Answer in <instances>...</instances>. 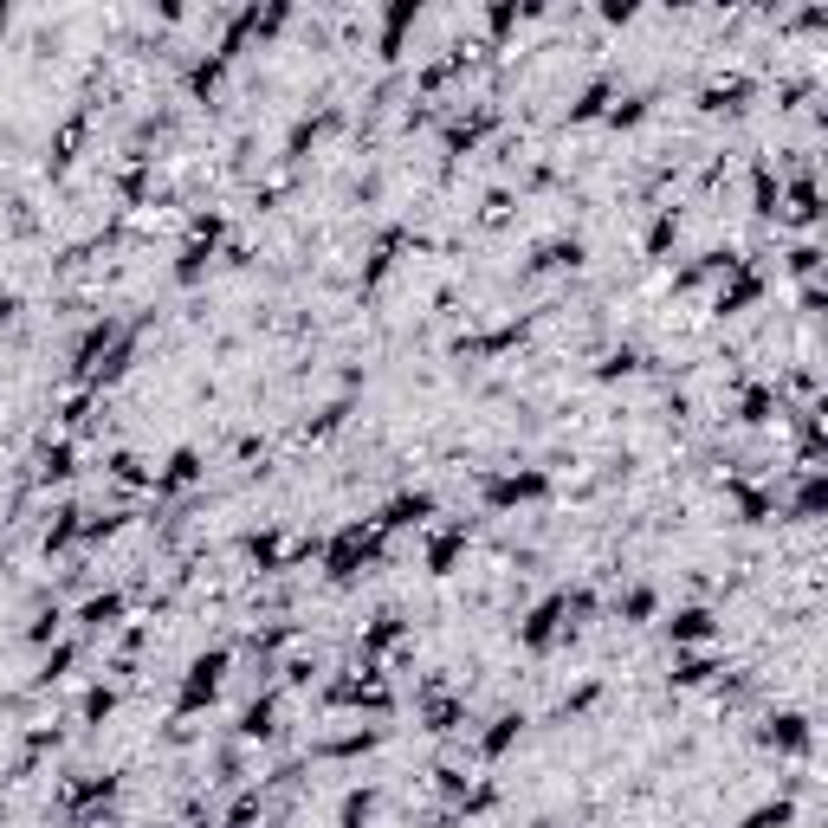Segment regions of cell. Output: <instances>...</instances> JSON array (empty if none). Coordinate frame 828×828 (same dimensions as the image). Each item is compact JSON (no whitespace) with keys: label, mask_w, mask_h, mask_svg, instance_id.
<instances>
[{"label":"cell","mask_w":828,"mask_h":828,"mask_svg":"<svg viewBox=\"0 0 828 828\" xmlns=\"http://www.w3.org/2000/svg\"><path fill=\"white\" fill-rule=\"evenodd\" d=\"M764 738H770V744H783V751H809V725H803V712H777Z\"/></svg>","instance_id":"6da1fadb"},{"label":"cell","mask_w":828,"mask_h":828,"mask_svg":"<svg viewBox=\"0 0 828 828\" xmlns=\"http://www.w3.org/2000/svg\"><path fill=\"white\" fill-rule=\"evenodd\" d=\"M544 492V473H512V479H492V505H518V499H537Z\"/></svg>","instance_id":"7a4b0ae2"},{"label":"cell","mask_w":828,"mask_h":828,"mask_svg":"<svg viewBox=\"0 0 828 828\" xmlns=\"http://www.w3.org/2000/svg\"><path fill=\"white\" fill-rule=\"evenodd\" d=\"M667 634H673V647H686V641H706L712 634V609H680L667 621Z\"/></svg>","instance_id":"3957f363"},{"label":"cell","mask_w":828,"mask_h":828,"mask_svg":"<svg viewBox=\"0 0 828 828\" xmlns=\"http://www.w3.org/2000/svg\"><path fill=\"white\" fill-rule=\"evenodd\" d=\"M195 479H201V453H175V460H169V473H162L156 479V492H182V486H195Z\"/></svg>","instance_id":"277c9868"},{"label":"cell","mask_w":828,"mask_h":828,"mask_svg":"<svg viewBox=\"0 0 828 828\" xmlns=\"http://www.w3.org/2000/svg\"><path fill=\"white\" fill-rule=\"evenodd\" d=\"M563 621V602H544V609H531V621H524V647H544L550 634H557Z\"/></svg>","instance_id":"5b68a950"},{"label":"cell","mask_w":828,"mask_h":828,"mask_svg":"<svg viewBox=\"0 0 828 828\" xmlns=\"http://www.w3.org/2000/svg\"><path fill=\"white\" fill-rule=\"evenodd\" d=\"M518 731H524V719H518V712H505V719H492V731L479 738V751H486V757L512 751V738H518Z\"/></svg>","instance_id":"8992f818"},{"label":"cell","mask_w":828,"mask_h":828,"mask_svg":"<svg viewBox=\"0 0 828 828\" xmlns=\"http://www.w3.org/2000/svg\"><path fill=\"white\" fill-rule=\"evenodd\" d=\"M272 719H279V706H272V699H259V706H246V719H240V731H246V738H272V731H279Z\"/></svg>","instance_id":"52a82bcc"},{"label":"cell","mask_w":828,"mask_h":828,"mask_svg":"<svg viewBox=\"0 0 828 828\" xmlns=\"http://www.w3.org/2000/svg\"><path fill=\"white\" fill-rule=\"evenodd\" d=\"M117 609H123V602H117V596H91V602H85V609H78V621H91V628H104V621H110V615H117Z\"/></svg>","instance_id":"ba28073f"},{"label":"cell","mask_w":828,"mask_h":828,"mask_svg":"<svg viewBox=\"0 0 828 828\" xmlns=\"http://www.w3.org/2000/svg\"><path fill=\"white\" fill-rule=\"evenodd\" d=\"M621 615H628V621H647V615H654V596H647V589H634V596L621 602Z\"/></svg>","instance_id":"9c48e42d"}]
</instances>
